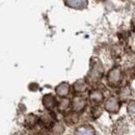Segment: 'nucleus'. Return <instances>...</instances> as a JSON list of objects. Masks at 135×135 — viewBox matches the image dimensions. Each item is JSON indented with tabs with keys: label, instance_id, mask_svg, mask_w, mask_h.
<instances>
[{
	"label": "nucleus",
	"instance_id": "nucleus-24",
	"mask_svg": "<svg viewBox=\"0 0 135 135\" xmlns=\"http://www.w3.org/2000/svg\"><path fill=\"white\" fill-rule=\"evenodd\" d=\"M97 1H103V0H97Z\"/></svg>",
	"mask_w": 135,
	"mask_h": 135
},
{
	"label": "nucleus",
	"instance_id": "nucleus-10",
	"mask_svg": "<svg viewBox=\"0 0 135 135\" xmlns=\"http://www.w3.org/2000/svg\"><path fill=\"white\" fill-rule=\"evenodd\" d=\"M88 82L86 81V79H78L76 80L73 85H72V88H73V91L77 95H80V94H83L85 93L87 89H88Z\"/></svg>",
	"mask_w": 135,
	"mask_h": 135
},
{
	"label": "nucleus",
	"instance_id": "nucleus-18",
	"mask_svg": "<svg viewBox=\"0 0 135 135\" xmlns=\"http://www.w3.org/2000/svg\"><path fill=\"white\" fill-rule=\"evenodd\" d=\"M102 108L100 107V105H93L91 110H90V115L93 117V118H98L99 117H101L102 114Z\"/></svg>",
	"mask_w": 135,
	"mask_h": 135
},
{
	"label": "nucleus",
	"instance_id": "nucleus-3",
	"mask_svg": "<svg viewBox=\"0 0 135 135\" xmlns=\"http://www.w3.org/2000/svg\"><path fill=\"white\" fill-rule=\"evenodd\" d=\"M56 122V115L53 111H44L41 115H38V124L42 126L43 129L49 130Z\"/></svg>",
	"mask_w": 135,
	"mask_h": 135
},
{
	"label": "nucleus",
	"instance_id": "nucleus-8",
	"mask_svg": "<svg viewBox=\"0 0 135 135\" xmlns=\"http://www.w3.org/2000/svg\"><path fill=\"white\" fill-rule=\"evenodd\" d=\"M42 103L44 105V107L46 108V110L48 111H53L56 107H57V103H58V100L57 98L52 95V94H47L43 97L42 99Z\"/></svg>",
	"mask_w": 135,
	"mask_h": 135
},
{
	"label": "nucleus",
	"instance_id": "nucleus-15",
	"mask_svg": "<svg viewBox=\"0 0 135 135\" xmlns=\"http://www.w3.org/2000/svg\"><path fill=\"white\" fill-rule=\"evenodd\" d=\"M75 135H97V133L91 125H82L76 129Z\"/></svg>",
	"mask_w": 135,
	"mask_h": 135
},
{
	"label": "nucleus",
	"instance_id": "nucleus-1",
	"mask_svg": "<svg viewBox=\"0 0 135 135\" xmlns=\"http://www.w3.org/2000/svg\"><path fill=\"white\" fill-rule=\"evenodd\" d=\"M104 73H105V69L104 66L101 62V60L97 57H93L90 59V66H89V71L86 75V81L91 84H95V83H98L100 82L104 76Z\"/></svg>",
	"mask_w": 135,
	"mask_h": 135
},
{
	"label": "nucleus",
	"instance_id": "nucleus-12",
	"mask_svg": "<svg viewBox=\"0 0 135 135\" xmlns=\"http://www.w3.org/2000/svg\"><path fill=\"white\" fill-rule=\"evenodd\" d=\"M38 125V115L29 113L24 118V127L27 130H33L34 128Z\"/></svg>",
	"mask_w": 135,
	"mask_h": 135
},
{
	"label": "nucleus",
	"instance_id": "nucleus-7",
	"mask_svg": "<svg viewBox=\"0 0 135 135\" xmlns=\"http://www.w3.org/2000/svg\"><path fill=\"white\" fill-rule=\"evenodd\" d=\"M134 97V90L130 85H125L122 86L119 91H118V100L122 102H130L132 98Z\"/></svg>",
	"mask_w": 135,
	"mask_h": 135
},
{
	"label": "nucleus",
	"instance_id": "nucleus-11",
	"mask_svg": "<svg viewBox=\"0 0 135 135\" xmlns=\"http://www.w3.org/2000/svg\"><path fill=\"white\" fill-rule=\"evenodd\" d=\"M71 91V85L68 82H61L55 87V94L57 97L61 98H68Z\"/></svg>",
	"mask_w": 135,
	"mask_h": 135
},
{
	"label": "nucleus",
	"instance_id": "nucleus-9",
	"mask_svg": "<svg viewBox=\"0 0 135 135\" xmlns=\"http://www.w3.org/2000/svg\"><path fill=\"white\" fill-rule=\"evenodd\" d=\"M88 100L93 105H100L104 102V94L99 88H93L88 94Z\"/></svg>",
	"mask_w": 135,
	"mask_h": 135
},
{
	"label": "nucleus",
	"instance_id": "nucleus-5",
	"mask_svg": "<svg viewBox=\"0 0 135 135\" xmlns=\"http://www.w3.org/2000/svg\"><path fill=\"white\" fill-rule=\"evenodd\" d=\"M120 106H122V102L119 101L118 98L115 96H111L104 101V109L108 113H111V114L118 113Z\"/></svg>",
	"mask_w": 135,
	"mask_h": 135
},
{
	"label": "nucleus",
	"instance_id": "nucleus-19",
	"mask_svg": "<svg viewBox=\"0 0 135 135\" xmlns=\"http://www.w3.org/2000/svg\"><path fill=\"white\" fill-rule=\"evenodd\" d=\"M127 112H128V114H129L130 118L135 119V100H131L130 102H128Z\"/></svg>",
	"mask_w": 135,
	"mask_h": 135
},
{
	"label": "nucleus",
	"instance_id": "nucleus-6",
	"mask_svg": "<svg viewBox=\"0 0 135 135\" xmlns=\"http://www.w3.org/2000/svg\"><path fill=\"white\" fill-rule=\"evenodd\" d=\"M129 130V125L125 118H118L112 126V132L114 135H125Z\"/></svg>",
	"mask_w": 135,
	"mask_h": 135
},
{
	"label": "nucleus",
	"instance_id": "nucleus-4",
	"mask_svg": "<svg viewBox=\"0 0 135 135\" xmlns=\"http://www.w3.org/2000/svg\"><path fill=\"white\" fill-rule=\"evenodd\" d=\"M87 106V100L80 95H76L71 100V111L75 113H82Z\"/></svg>",
	"mask_w": 135,
	"mask_h": 135
},
{
	"label": "nucleus",
	"instance_id": "nucleus-20",
	"mask_svg": "<svg viewBox=\"0 0 135 135\" xmlns=\"http://www.w3.org/2000/svg\"><path fill=\"white\" fill-rule=\"evenodd\" d=\"M21 135H37L36 133H34L33 132V130H25V131H23L22 132V134Z\"/></svg>",
	"mask_w": 135,
	"mask_h": 135
},
{
	"label": "nucleus",
	"instance_id": "nucleus-14",
	"mask_svg": "<svg viewBox=\"0 0 135 135\" xmlns=\"http://www.w3.org/2000/svg\"><path fill=\"white\" fill-rule=\"evenodd\" d=\"M56 108L60 113L66 114L69 111H71V100L69 98H61L57 103Z\"/></svg>",
	"mask_w": 135,
	"mask_h": 135
},
{
	"label": "nucleus",
	"instance_id": "nucleus-17",
	"mask_svg": "<svg viewBox=\"0 0 135 135\" xmlns=\"http://www.w3.org/2000/svg\"><path fill=\"white\" fill-rule=\"evenodd\" d=\"M48 131L50 135H62L65 132V125L61 122L56 120Z\"/></svg>",
	"mask_w": 135,
	"mask_h": 135
},
{
	"label": "nucleus",
	"instance_id": "nucleus-23",
	"mask_svg": "<svg viewBox=\"0 0 135 135\" xmlns=\"http://www.w3.org/2000/svg\"><path fill=\"white\" fill-rule=\"evenodd\" d=\"M133 72H134V75H135V66H134V68H133Z\"/></svg>",
	"mask_w": 135,
	"mask_h": 135
},
{
	"label": "nucleus",
	"instance_id": "nucleus-13",
	"mask_svg": "<svg viewBox=\"0 0 135 135\" xmlns=\"http://www.w3.org/2000/svg\"><path fill=\"white\" fill-rule=\"evenodd\" d=\"M65 3L74 9H84L88 5V0H65Z\"/></svg>",
	"mask_w": 135,
	"mask_h": 135
},
{
	"label": "nucleus",
	"instance_id": "nucleus-22",
	"mask_svg": "<svg viewBox=\"0 0 135 135\" xmlns=\"http://www.w3.org/2000/svg\"><path fill=\"white\" fill-rule=\"evenodd\" d=\"M129 1H130V2H131V3L135 6V0H129Z\"/></svg>",
	"mask_w": 135,
	"mask_h": 135
},
{
	"label": "nucleus",
	"instance_id": "nucleus-16",
	"mask_svg": "<svg viewBox=\"0 0 135 135\" xmlns=\"http://www.w3.org/2000/svg\"><path fill=\"white\" fill-rule=\"evenodd\" d=\"M80 114L78 113H75L73 111H69L68 113L65 114V118H64V122L67 124L68 126H74L76 124L79 123V119H80Z\"/></svg>",
	"mask_w": 135,
	"mask_h": 135
},
{
	"label": "nucleus",
	"instance_id": "nucleus-21",
	"mask_svg": "<svg viewBox=\"0 0 135 135\" xmlns=\"http://www.w3.org/2000/svg\"><path fill=\"white\" fill-rule=\"evenodd\" d=\"M131 29L133 32H135V18L131 21Z\"/></svg>",
	"mask_w": 135,
	"mask_h": 135
},
{
	"label": "nucleus",
	"instance_id": "nucleus-2",
	"mask_svg": "<svg viewBox=\"0 0 135 135\" xmlns=\"http://www.w3.org/2000/svg\"><path fill=\"white\" fill-rule=\"evenodd\" d=\"M106 81L108 86L111 88L119 87L124 81V72L122 68L117 66V67H113L111 70H109L106 76Z\"/></svg>",
	"mask_w": 135,
	"mask_h": 135
}]
</instances>
